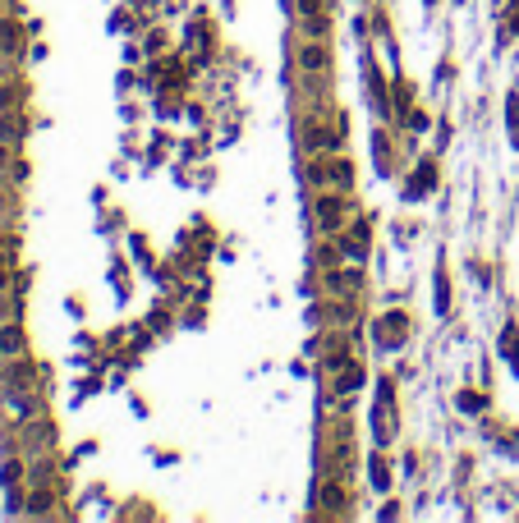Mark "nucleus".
<instances>
[{"label":"nucleus","mask_w":519,"mask_h":523,"mask_svg":"<svg viewBox=\"0 0 519 523\" xmlns=\"http://www.w3.org/2000/svg\"><path fill=\"white\" fill-rule=\"evenodd\" d=\"M313 220H317L322 234H340L345 220H349V202H345V193H317V202H313Z\"/></svg>","instance_id":"f257e3e1"},{"label":"nucleus","mask_w":519,"mask_h":523,"mask_svg":"<svg viewBox=\"0 0 519 523\" xmlns=\"http://www.w3.org/2000/svg\"><path fill=\"white\" fill-rule=\"evenodd\" d=\"M308 179H313V184H336L345 193V188L354 184V165L349 161H313Z\"/></svg>","instance_id":"f03ea898"},{"label":"nucleus","mask_w":519,"mask_h":523,"mask_svg":"<svg viewBox=\"0 0 519 523\" xmlns=\"http://www.w3.org/2000/svg\"><path fill=\"white\" fill-rule=\"evenodd\" d=\"M299 69H303V74H326V69H331V46L308 37V42L299 46Z\"/></svg>","instance_id":"7ed1b4c3"},{"label":"nucleus","mask_w":519,"mask_h":523,"mask_svg":"<svg viewBox=\"0 0 519 523\" xmlns=\"http://www.w3.org/2000/svg\"><path fill=\"white\" fill-rule=\"evenodd\" d=\"M19 46H23L19 23H14V19H0V51H5V55H19Z\"/></svg>","instance_id":"20e7f679"},{"label":"nucleus","mask_w":519,"mask_h":523,"mask_svg":"<svg viewBox=\"0 0 519 523\" xmlns=\"http://www.w3.org/2000/svg\"><path fill=\"white\" fill-rule=\"evenodd\" d=\"M501 354H506V363L519 372V326H506V331H501Z\"/></svg>","instance_id":"39448f33"},{"label":"nucleus","mask_w":519,"mask_h":523,"mask_svg":"<svg viewBox=\"0 0 519 523\" xmlns=\"http://www.w3.org/2000/svg\"><path fill=\"white\" fill-rule=\"evenodd\" d=\"M0 354H10V358L23 354V331L19 326H0Z\"/></svg>","instance_id":"423d86ee"},{"label":"nucleus","mask_w":519,"mask_h":523,"mask_svg":"<svg viewBox=\"0 0 519 523\" xmlns=\"http://www.w3.org/2000/svg\"><path fill=\"white\" fill-rule=\"evenodd\" d=\"M303 37H317V42H326V37H331V19H326V14H313V19H303Z\"/></svg>","instance_id":"0eeeda50"},{"label":"nucleus","mask_w":519,"mask_h":523,"mask_svg":"<svg viewBox=\"0 0 519 523\" xmlns=\"http://www.w3.org/2000/svg\"><path fill=\"white\" fill-rule=\"evenodd\" d=\"M400 331H409V326H405V312H386V321L377 326V335H382V340H386V344H391V340H396Z\"/></svg>","instance_id":"6e6552de"},{"label":"nucleus","mask_w":519,"mask_h":523,"mask_svg":"<svg viewBox=\"0 0 519 523\" xmlns=\"http://www.w3.org/2000/svg\"><path fill=\"white\" fill-rule=\"evenodd\" d=\"M359 386H363V367H354V363H349V367L340 372V381H336V391H340V395H349V391H359Z\"/></svg>","instance_id":"1a4fd4ad"},{"label":"nucleus","mask_w":519,"mask_h":523,"mask_svg":"<svg viewBox=\"0 0 519 523\" xmlns=\"http://www.w3.org/2000/svg\"><path fill=\"white\" fill-rule=\"evenodd\" d=\"M340 248H345V252H349V257H354V262H363V257H368V229H359V234H354V239H345V243H340Z\"/></svg>","instance_id":"9d476101"},{"label":"nucleus","mask_w":519,"mask_h":523,"mask_svg":"<svg viewBox=\"0 0 519 523\" xmlns=\"http://www.w3.org/2000/svg\"><path fill=\"white\" fill-rule=\"evenodd\" d=\"M506 124H510V142L519 147V97L506 101Z\"/></svg>","instance_id":"9b49d317"},{"label":"nucleus","mask_w":519,"mask_h":523,"mask_svg":"<svg viewBox=\"0 0 519 523\" xmlns=\"http://www.w3.org/2000/svg\"><path fill=\"white\" fill-rule=\"evenodd\" d=\"M322 505L336 510V514H345V491L340 487H322Z\"/></svg>","instance_id":"f8f14e48"},{"label":"nucleus","mask_w":519,"mask_h":523,"mask_svg":"<svg viewBox=\"0 0 519 523\" xmlns=\"http://www.w3.org/2000/svg\"><path fill=\"white\" fill-rule=\"evenodd\" d=\"M28 381H37V367H28V363H19V367L10 372V386H28Z\"/></svg>","instance_id":"ddd939ff"},{"label":"nucleus","mask_w":519,"mask_h":523,"mask_svg":"<svg viewBox=\"0 0 519 523\" xmlns=\"http://www.w3.org/2000/svg\"><path fill=\"white\" fill-rule=\"evenodd\" d=\"M331 10V0H299V14L303 19H313V14H326Z\"/></svg>","instance_id":"4468645a"},{"label":"nucleus","mask_w":519,"mask_h":523,"mask_svg":"<svg viewBox=\"0 0 519 523\" xmlns=\"http://www.w3.org/2000/svg\"><path fill=\"white\" fill-rule=\"evenodd\" d=\"M437 308H451V285H446V271H437Z\"/></svg>","instance_id":"2eb2a0df"},{"label":"nucleus","mask_w":519,"mask_h":523,"mask_svg":"<svg viewBox=\"0 0 519 523\" xmlns=\"http://www.w3.org/2000/svg\"><path fill=\"white\" fill-rule=\"evenodd\" d=\"M46 510H51V491H37L33 496V514H46Z\"/></svg>","instance_id":"dca6fc26"},{"label":"nucleus","mask_w":519,"mask_h":523,"mask_svg":"<svg viewBox=\"0 0 519 523\" xmlns=\"http://www.w3.org/2000/svg\"><path fill=\"white\" fill-rule=\"evenodd\" d=\"M5 285H10V275H5V266H0V289H5Z\"/></svg>","instance_id":"f3484780"}]
</instances>
